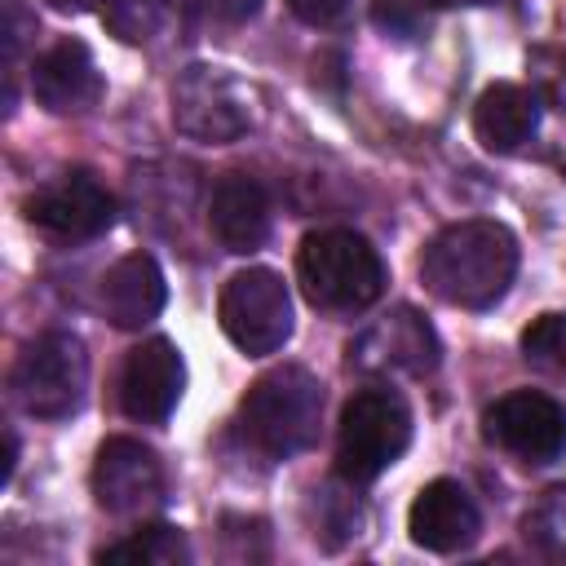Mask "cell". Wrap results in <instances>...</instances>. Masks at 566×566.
<instances>
[{
	"mask_svg": "<svg viewBox=\"0 0 566 566\" xmlns=\"http://www.w3.org/2000/svg\"><path fill=\"white\" fill-rule=\"evenodd\" d=\"M539 128V97L526 84H491L482 88V97L473 102V133L486 150L495 155H513L522 150Z\"/></svg>",
	"mask_w": 566,
	"mask_h": 566,
	"instance_id": "obj_17",
	"label": "cell"
},
{
	"mask_svg": "<svg viewBox=\"0 0 566 566\" xmlns=\"http://www.w3.org/2000/svg\"><path fill=\"white\" fill-rule=\"evenodd\" d=\"M27 35H35V18L22 9V0H4V57H9V66L18 62Z\"/></svg>",
	"mask_w": 566,
	"mask_h": 566,
	"instance_id": "obj_23",
	"label": "cell"
},
{
	"mask_svg": "<svg viewBox=\"0 0 566 566\" xmlns=\"http://www.w3.org/2000/svg\"><path fill=\"white\" fill-rule=\"evenodd\" d=\"M517 274V239L509 226L469 217L442 226L420 252L424 287L455 310H491Z\"/></svg>",
	"mask_w": 566,
	"mask_h": 566,
	"instance_id": "obj_1",
	"label": "cell"
},
{
	"mask_svg": "<svg viewBox=\"0 0 566 566\" xmlns=\"http://www.w3.org/2000/svg\"><path fill=\"white\" fill-rule=\"evenodd\" d=\"M62 13H88V9H106V0H49Z\"/></svg>",
	"mask_w": 566,
	"mask_h": 566,
	"instance_id": "obj_26",
	"label": "cell"
},
{
	"mask_svg": "<svg viewBox=\"0 0 566 566\" xmlns=\"http://www.w3.org/2000/svg\"><path fill=\"white\" fill-rule=\"evenodd\" d=\"M522 358L553 376H566V314H539L522 332Z\"/></svg>",
	"mask_w": 566,
	"mask_h": 566,
	"instance_id": "obj_21",
	"label": "cell"
},
{
	"mask_svg": "<svg viewBox=\"0 0 566 566\" xmlns=\"http://www.w3.org/2000/svg\"><path fill=\"white\" fill-rule=\"evenodd\" d=\"M208 226H212V234L226 252H239V256L256 252L270 234V195H265V186L248 172H226L212 186Z\"/></svg>",
	"mask_w": 566,
	"mask_h": 566,
	"instance_id": "obj_16",
	"label": "cell"
},
{
	"mask_svg": "<svg viewBox=\"0 0 566 566\" xmlns=\"http://www.w3.org/2000/svg\"><path fill=\"white\" fill-rule=\"evenodd\" d=\"M102 22L124 44H146L168 22V0H106Z\"/></svg>",
	"mask_w": 566,
	"mask_h": 566,
	"instance_id": "obj_20",
	"label": "cell"
},
{
	"mask_svg": "<svg viewBox=\"0 0 566 566\" xmlns=\"http://www.w3.org/2000/svg\"><path fill=\"white\" fill-rule=\"evenodd\" d=\"M93 495L115 517H142L164 504V464L137 438H106L93 460Z\"/></svg>",
	"mask_w": 566,
	"mask_h": 566,
	"instance_id": "obj_11",
	"label": "cell"
},
{
	"mask_svg": "<svg viewBox=\"0 0 566 566\" xmlns=\"http://www.w3.org/2000/svg\"><path fill=\"white\" fill-rule=\"evenodd\" d=\"M217 318H221V332L230 336V345L243 349L248 358L274 354L292 336V292L279 270L248 265L226 279Z\"/></svg>",
	"mask_w": 566,
	"mask_h": 566,
	"instance_id": "obj_6",
	"label": "cell"
},
{
	"mask_svg": "<svg viewBox=\"0 0 566 566\" xmlns=\"http://www.w3.org/2000/svg\"><path fill=\"white\" fill-rule=\"evenodd\" d=\"M292 18H301L305 27H332L349 13V0H287Z\"/></svg>",
	"mask_w": 566,
	"mask_h": 566,
	"instance_id": "obj_24",
	"label": "cell"
},
{
	"mask_svg": "<svg viewBox=\"0 0 566 566\" xmlns=\"http://www.w3.org/2000/svg\"><path fill=\"white\" fill-rule=\"evenodd\" d=\"M97 562H124V566H186L190 562V544L177 526L168 522H146L133 535L97 548Z\"/></svg>",
	"mask_w": 566,
	"mask_h": 566,
	"instance_id": "obj_18",
	"label": "cell"
},
{
	"mask_svg": "<svg viewBox=\"0 0 566 566\" xmlns=\"http://www.w3.org/2000/svg\"><path fill=\"white\" fill-rule=\"evenodd\" d=\"M447 4H495V0H433V9H447Z\"/></svg>",
	"mask_w": 566,
	"mask_h": 566,
	"instance_id": "obj_27",
	"label": "cell"
},
{
	"mask_svg": "<svg viewBox=\"0 0 566 566\" xmlns=\"http://www.w3.org/2000/svg\"><path fill=\"white\" fill-rule=\"evenodd\" d=\"M248 124H252L248 93L230 71L195 62L172 80V128L181 137L226 146L234 137H243Z\"/></svg>",
	"mask_w": 566,
	"mask_h": 566,
	"instance_id": "obj_7",
	"label": "cell"
},
{
	"mask_svg": "<svg viewBox=\"0 0 566 566\" xmlns=\"http://www.w3.org/2000/svg\"><path fill=\"white\" fill-rule=\"evenodd\" d=\"M186 389V363L172 340L150 336L128 349L119 367V407L137 424H164Z\"/></svg>",
	"mask_w": 566,
	"mask_h": 566,
	"instance_id": "obj_12",
	"label": "cell"
},
{
	"mask_svg": "<svg viewBox=\"0 0 566 566\" xmlns=\"http://www.w3.org/2000/svg\"><path fill=\"white\" fill-rule=\"evenodd\" d=\"M371 22L394 40H420L433 22V0H371Z\"/></svg>",
	"mask_w": 566,
	"mask_h": 566,
	"instance_id": "obj_22",
	"label": "cell"
},
{
	"mask_svg": "<svg viewBox=\"0 0 566 566\" xmlns=\"http://www.w3.org/2000/svg\"><path fill=\"white\" fill-rule=\"evenodd\" d=\"M438 358H442L438 332L411 305H394L389 314L367 323L345 349V363L367 376H429Z\"/></svg>",
	"mask_w": 566,
	"mask_h": 566,
	"instance_id": "obj_8",
	"label": "cell"
},
{
	"mask_svg": "<svg viewBox=\"0 0 566 566\" xmlns=\"http://www.w3.org/2000/svg\"><path fill=\"white\" fill-rule=\"evenodd\" d=\"M168 301V283H164V270L150 252H128L119 256L106 274H102V287H97V305L102 314L124 327V332H137L146 323L159 318Z\"/></svg>",
	"mask_w": 566,
	"mask_h": 566,
	"instance_id": "obj_15",
	"label": "cell"
},
{
	"mask_svg": "<svg viewBox=\"0 0 566 566\" xmlns=\"http://www.w3.org/2000/svg\"><path fill=\"white\" fill-rule=\"evenodd\" d=\"M199 4H203V13H208V18H217V22H230V27L248 22V18L261 9V0H199Z\"/></svg>",
	"mask_w": 566,
	"mask_h": 566,
	"instance_id": "obj_25",
	"label": "cell"
},
{
	"mask_svg": "<svg viewBox=\"0 0 566 566\" xmlns=\"http://www.w3.org/2000/svg\"><path fill=\"white\" fill-rule=\"evenodd\" d=\"M522 535L526 544L548 557V562H566V482L548 486L522 517Z\"/></svg>",
	"mask_w": 566,
	"mask_h": 566,
	"instance_id": "obj_19",
	"label": "cell"
},
{
	"mask_svg": "<svg viewBox=\"0 0 566 566\" xmlns=\"http://www.w3.org/2000/svg\"><path fill=\"white\" fill-rule=\"evenodd\" d=\"M478 531H482V513L455 478H433L429 486H420V495L407 509V535L429 553H460L478 539Z\"/></svg>",
	"mask_w": 566,
	"mask_h": 566,
	"instance_id": "obj_14",
	"label": "cell"
},
{
	"mask_svg": "<svg viewBox=\"0 0 566 566\" xmlns=\"http://www.w3.org/2000/svg\"><path fill=\"white\" fill-rule=\"evenodd\" d=\"M27 221L53 239L80 243V239H97L115 226V195L88 172V168H66L57 177H49L44 186H35L22 203Z\"/></svg>",
	"mask_w": 566,
	"mask_h": 566,
	"instance_id": "obj_9",
	"label": "cell"
},
{
	"mask_svg": "<svg viewBox=\"0 0 566 566\" xmlns=\"http://www.w3.org/2000/svg\"><path fill=\"white\" fill-rule=\"evenodd\" d=\"M482 433L526 464H548L566 451V411L539 389H513L482 411Z\"/></svg>",
	"mask_w": 566,
	"mask_h": 566,
	"instance_id": "obj_10",
	"label": "cell"
},
{
	"mask_svg": "<svg viewBox=\"0 0 566 566\" xmlns=\"http://www.w3.org/2000/svg\"><path fill=\"white\" fill-rule=\"evenodd\" d=\"M318 424H323V380L301 363L261 371L239 402V433L270 464L305 451L318 438Z\"/></svg>",
	"mask_w": 566,
	"mask_h": 566,
	"instance_id": "obj_2",
	"label": "cell"
},
{
	"mask_svg": "<svg viewBox=\"0 0 566 566\" xmlns=\"http://www.w3.org/2000/svg\"><path fill=\"white\" fill-rule=\"evenodd\" d=\"M13 402L35 420H66L80 411L88 389V354L75 332H40L22 345L13 371H9Z\"/></svg>",
	"mask_w": 566,
	"mask_h": 566,
	"instance_id": "obj_5",
	"label": "cell"
},
{
	"mask_svg": "<svg viewBox=\"0 0 566 566\" xmlns=\"http://www.w3.org/2000/svg\"><path fill=\"white\" fill-rule=\"evenodd\" d=\"M31 93L53 115H84L102 102L106 84L84 40H57L31 62Z\"/></svg>",
	"mask_w": 566,
	"mask_h": 566,
	"instance_id": "obj_13",
	"label": "cell"
},
{
	"mask_svg": "<svg viewBox=\"0 0 566 566\" xmlns=\"http://www.w3.org/2000/svg\"><path fill=\"white\" fill-rule=\"evenodd\" d=\"M296 283L305 301L323 314H358L385 292L380 252L345 226H327L301 239L296 248Z\"/></svg>",
	"mask_w": 566,
	"mask_h": 566,
	"instance_id": "obj_3",
	"label": "cell"
},
{
	"mask_svg": "<svg viewBox=\"0 0 566 566\" xmlns=\"http://www.w3.org/2000/svg\"><path fill=\"white\" fill-rule=\"evenodd\" d=\"M411 442V407L394 385L354 389L336 424V478L349 486L376 482Z\"/></svg>",
	"mask_w": 566,
	"mask_h": 566,
	"instance_id": "obj_4",
	"label": "cell"
}]
</instances>
